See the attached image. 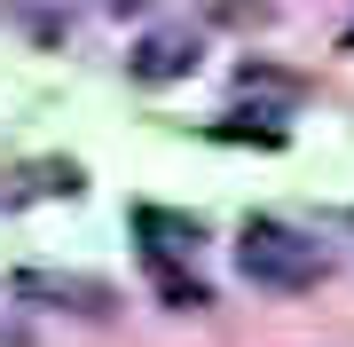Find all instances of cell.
<instances>
[{
    "label": "cell",
    "mask_w": 354,
    "mask_h": 347,
    "mask_svg": "<svg viewBox=\"0 0 354 347\" xmlns=\"http://www.w3.org/2000/svg\"><path fill=\"white\" fill-rule=\"evenodd\" d=\"M236 269L260 284V292H315L323 284V244L307 237V229H291V221H276V213H252L236 229Z\"/></svg>",
    "instance_id": "obj_1"
},
{
    "label": "cell",
    "mask_w": 354,
    "mask_h": 347,
    "mask_svg": "<svg viewBox=\"0 0 354 347\" xmlns=\"http://www.w3.org/2000/svg\"><path fill=\"white\" fill-rule=\"evenodd\" d=\"M134 229H142V244H150L158 260H181V253H197V213H165V206H134Z\"/></svg>",
    "instance_id": "obj_4"
},
{
    "label": "cell",
    "mask_w": 354,
    "mask_h": 347,
    "mask_svg": "<svg viewBox=\"0 0 354 347\" xmlns=\"http://www.w3.org/2000/svg\"><path fill=\"white\" fill-rule=\"evenodd\" d=\"M150 284H158V300H165V308H181V316L213 308V292H205V284L181 269V260H158V253H150Z\"/></svg>",
    "instance_id": "obj_5"
},
{
    "label": "cell",
    "mask_w": 354,
    "mask_h": 347,
    "mask_svg": "<svg viewBox=\"0 0 354 347\" xmlns=\"http://www.w3.org/2000/svg\"><path fill=\"white\" fill-rule=\"evenodd\" d=\"M346 48H354V32H346Z\"/></svg>",
    "instance_id": "obj_9"
},
{
    "label": "cell",
    "mask_w": 354,
    "mask_h": 347,
    "mask_svg": "<svg viewBox=\"0 0 354 347\" xmlns=\"http://www.w3.org/2000/svg\"><path fill=\"white\" fill-rule=\"evenodd\" d=\"M111 8H118V16H127V8H150V0H111Z\"/></svg>",
    "instance_id": "obj_8"
},
{
    "label": "cell",
    "mask_w": 354,
    "mask_h": 347,
    "mask_svg": "<svg viewBox=\"0 0 354 347\" xmlns=\"http://www.w3.org/2000/svg\"><path fill=\"white\" fill-rule=\"evenodd\" d=\"M236 79H244V87H268V95H299V79H291V71H268V64H244Z\"/></svg>",
    "instance_id": "obj_7"
},
{
    "label": "cell",
    "mask_w": 354,
    "mask_h": 347,
    "mask_svg": "<svg viewBox=\"0 0 354 347\" xmlns=\"http://www.w3.org/2000/svg\"><path fill=\"white\" fill-rule=\"evenodd\" d=\"M197 8H205V24H228V32L268 24V0H197Z\"/></svg>",
    "instance_id": "obj_6"
},
{
    "label": "cell",
    "mask_w": 354,
    "mask_h": 347,
    "mask_svg": "<svg viewBox=\"0 0 354 347\" xmlns=\"http://www.w3.org/2000/svg\"><path fill=\"white\" fill-rule=\"evenodd\" d=\"M16 292H24V300H55V308H71V316H111L118 308L111 284H95V276H48V269H24Z\"/></svg>",
    "instance_id": "obj_2"
},
{
    "label": "cell",
    "mask_w": 354,
    "mask_h": 347,
    "mask_svg": "<svg viewBox=\"0 0 354 347\" xmlns=\"http://www.w3.org/2000/svg\"><path fill=\"white\" fill-rule=\"evenodd\" d=\"M127 71L142 87H165V79H189L197 71V32H150L142 48L127 55Z\"/></svg>",
    "instance_id": "obj_3"
}]
</instances>
